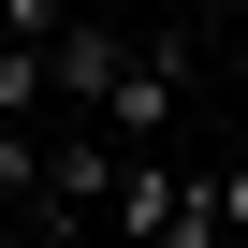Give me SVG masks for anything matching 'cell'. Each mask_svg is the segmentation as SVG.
<instances>
[{
	"label": "cell",
	"instance_id": "2",
	"mask_svg": "<svg viewBox=\"0 0 248 248\" xmlns=\"http://www.w3.org/2000/svg\"><path fill=\"white\" fill-rule=\"evenodd\" d=\"M117 59H132V30H102V15H73V30L44 44V88H59V132H102V88H117Z\"/></svg>",
	"mask_w": 248,
	"mask_h": 248
},
{
	"label": "cell",
	"instance_id": "5",
	"mask_svg": "<svg viewBox=\"0 0 248 248\" xmlns=\"http://www.w3.org/2000/svg\"><path fill=\"white\" fill-rule=\"evenodd\" d=\"M233 102H248V30H233Z\"/></svg>",
	"mask_w": 248,
	"mask_h": 248
},
{
	"label": "cell",
	"instance_id": "4",
	"mask_svg": "<svg viewBox=\"0 0 248 248\" xmlns=\"http://www.w3.org/2000/svg\"><path fill=\"white\" fill-rule=\"evenodd\" d=\"M15 248H102V219H44V204H30V233H15Z\"/></svg>",
	"mask_w": 248,
	"mask_h": 248
},
{
	"label": "cell",
	"instance_id": "3",
	"mask_svg": "<svg viewBox=\"0 0 248 248\" xmlns=\"http://www.w3.org/2000/svg\"><path fill=\"white\" fill-rule=\"evenodd\" d=\"M204 219H219V248H248V146L204 161Z\"/></svg>",
	"mask_w": 248,
	"mask_h": 248
},
{
	"label": "cell",
	"instance_id": "1",
	"mask_svg": "<svg viewBox=\"0 0 248 248\" xmlns=\"http://www.w3.org/2000/svg\"><path fill=\"white\" fill-rule=\"evenodd\" d=\"M204 44H219V30H190V15L132 30V59H117V88H102V146H117V161H175L190 88H204Z\"/></svg>",
	"mask_w": 248,
	"mask_h": 248
}]
</instances>
